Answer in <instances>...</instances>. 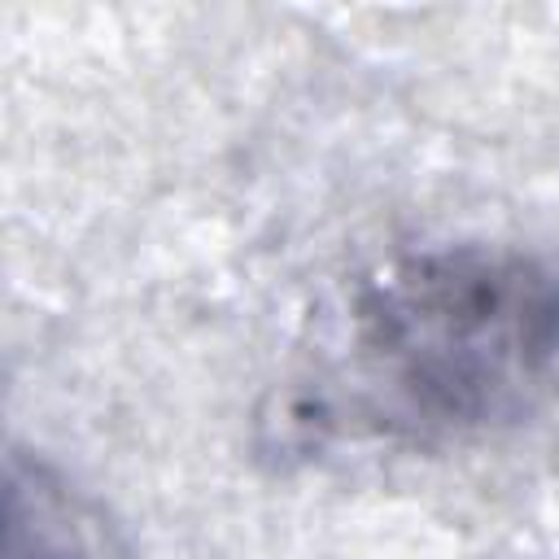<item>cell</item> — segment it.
Returning <instances> with one entry per match:
<instances>
[{"instance_id": "obj_1", "label": "cell", "mask_w": 559, "mask_h": 559, "mask_svg": "<svg viewBox=\"0 0 559 559\" xmlns=\"http://www.w3.org/2000/svg\"><path fill=\"white\" fill-rule=\"evenodd\" d=\"M336 393L293 419L445 441L524 419L559 376V271L507 245H432L380 262L349 293Z\"/></svg>"}, {"instance_id": "obj_2", "label": "cell", "mask_w": 559, "mask_h": 559, "mask_svg": "<svg viewBox=\"0 0 559 559\" xmlns=\"http://www.w3.org/2000/svg\"><path fill=\"white\" fill-rule=\"evenodd\" d=\"M4 559H109L87 507L17 450L4 467Z\"/></svg>"}]
</instances>
